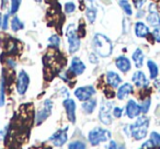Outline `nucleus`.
<instances>
[{"instance_id":"f257e3e1","label":"nucleus","mask_w":160,"mask_h":149,"mask_svg":"<svg viewBox=\"0 0 160 149\" xmlns=\"http://www.w3.org/2000/svg\"><path fill=\"white\" fill-rule=\"evenodd\" d=\"M150 121L147 116H138L133 124L128 125L129 134L135 140H142L148 135V128Z\"/></svg>"},{"instance_id":"f03ea898","label":"nucleus","mask_w":160,"mask_h":149,"mask_svg":"<svg viewBox=\"0 0 160 149\" xmlns=\"http://www.w3.org/2000/svg\"><path fill=\"white\" fill-rule=\"evenodd\" d=\"M92 46H93L94 53L101 57H109L113 52V45L108 36L103 34H96L92 40Z\"/></svg>"},{"instance_id":"7ed1b4c3","label":"nucleus","mask_w":160,"mask_h":149,"mask_svg":"<svg viewBox=\"0 0 160 149\" xmlns=\"http://www.w3.org/2000/svg\"><path fill=\"white\" fill-rule=\"evenodd\" d=\"M112 134L109 129L102 127H96L88 133V140L91 146H99L100 144L111 140Z\"/></svg>"},{"instance_id":"20e7f679","label":"nucleus","mask_w":160,"mask_h":149,"mask_svg":"<svg viewBox=\"0 0 160 149\" xmlns=\"http://www.w3.org/2000/svg\"><path fill=\"white\" fill-rule=\"evenodd\" d=\"M66 35H67V41H68V51L70 54H73L80 48V37L77 33V30H76L75 25L70 24L67 27L66 31Z\"/></svg>"},{"instance_id":"39448f33","label":"nucleus","mask_w":160,"mask_h":149,"mask_svg":"<svg viewBox=\"0 0 160 149\" xmlns=\"http://www.w3.org/2000/svg\"><path fill=\"white\" fill-rule=\"evenodd\" d=\"M113 103L110 101H103L100 105V111H99V118L101 123L104 125L112 124V110H113Z\"/></svg>"},{"instance_id":"423d86ee","label":"nucleus","mask_w":160,"mask_h":149,"mask_svg":"<svg viewBox=\"0 0 160 149\" xmlns=\"http://www.w3.org/2000/svg\"><path fill=\"white\" fill-rule=\"evenodd\" d=\"M29 85H30V76L28 75L27 71L21 70L18 75V78H17V92L20 96L25 94V92L29 89Z\"/></svg>"},{"instance_id":"0eeeda50","label":"nucleus","mask_w":160,"mask_h":149,"mask_svg":"<svg viewBox=\"0 0 160 149\" xmlns=\"http://www.w3.org/2000/svg\"><path fill=\"white\" fill-rule=\"evenodd\" d=\"M94 94H96V89L92 86H83V87H79L75 90L76 98L82 102L91 99Z\"/></svg>"},{"instance_id":"6e6552de","label":"nucleus","mask_w":160,"mask_h":149,"mask_svg":"<svg viewBox=\"0 0 160 149\" xmlns=\"http://www.w3.org/2000/svg\"><path fill=\"white\" fill-rule=\"evenodd\" d=\"M52 110H53V102H52V100L47 99V100H45L44 103H43L42 109L36 113V124L38 125L42 124V123L51 115Z\"/></svg>"},{"instance_id":"1a4fd4ad","label":"nucleus","mask_w":160,"mask_h":149,"mask_svg":"<svg viewBox=\"0 0 160 149\" xmlns=\"http://www.w3.org/2000/svg\"><path fill=\"white\" fill-rule=\"evenodd\" d=\"M67 132H68V127H65L64 129H58L56 131L53 135L49 137V142L56 147H62V145H65L68 140V135H67Z\"/></svg>"},{"instance_id":"9d476101","label":"nucleus","mask_w":160,"mask_h":149,"mask_svg":"<svg viewBox=\"0 0 160 149\" xmlns=\"http://www.w3.org/2000/svg\"><path fill=\"white\" fill-rule=\"evenodd\" d=\"M62 105H64L65 110H66L67 117H68L69 122H71L72 124L76 123V102L75 100L68 98L65 99L62 101Z\"/></svg>"},{"instance_id":"9b49d317","label":"nucleus","mask_w":160,"mask_h":149,"mask_svg":"<svg viewBox=\"0 0 160 149\" xmlns=\"http://www.w3.org/2000/svg\"><path fill=\"white\" fill-rule=\"evenodd\" d=\"M140 107L135 100H129L127 102L126 107H125V114L127 117L133 120V118H137L140 115Z\"/></svg>"},{"instance_id":"f8f14e48","label":"nucleus","mask_w":160,"mask_h":149,"mask_svg":"<svg viewBox=\"0 0 160 149\" xmlns=\"http://www.w3.org/2000/svg\"><path fill=\"white\" fill-rule=\"evenodd\" d=\"M132 81L138 88H148L149 80L142 70H137L133 73L132 76Z\"/></svg>"},{"instance_id":"ddd939ff","label":"nucleus","mask_w":160,"mask_h":149,"mask_svg":"<svg viewBox=\"0 0 160 149\" xmlns=\"http://www.w3.org/2000/svg\"><path fill=\"white\" fill-rule=\"evenodd\" d=\"M86 70V65L83 64V62L80 58L73 57L71 59L70 67H69V71H70L72 75L75 76H79V75H82Z\"/></svg>"},{"instance_id":"4468645a","label":"nucleus","mask_w":160,"mask_h":149,"mask_svg":"<svg viewBox=\"0 0 160 149\" xmlns=\"http://www.w3.org/2000/svg\"><path fill=\"white\" fill-rule=\"evenodd\" d=\"M105 78H107V82L109 86H111L112 88H118L122 82V78L120 77L118 72L115 71H108L107 75H105Z\"/></svg>"},{"instance_id":"2eb2a0df","label":"nucleus","mask_w":160,"mask_h":149,"mask_svg":"<svg viewBox=\"0 0 160 149\" xmlns=\"http://www.w3.org/2000/svg\"><path fill=\"white\" fill-rule=\"evenodd\" d=\"M115 65L118 68V70H121L124 73L128 72L132 68L131 60H129L126 56H118V57L115 59Z\"/></svg>"},{"instance_id":"dca6fc26","label":"nucleus","mask_w":160,"mask_h":149,"mask_svg":"<svg viewBox=\"0 0 160 149\" xmlns=\"http://www.w3.org/2000/svg\"><path fill=\"white\" fill-rule=\"evenodd\" d=\"M133 91H134L133 86H132L131 83L126 82V83H124V85H122V86L118 87V94H116V96H118V100H124V99H126Z\"/></svg>"},{"instance_id":"f3484780","label":"nucleus","mask_w":160,"mask_h":149,"mask_svg":"<svg viewBox=\"0 0 160 149\" xmlns=\"http://www.w3.org/2000/svg\"><path fill=\"white\" fill-rule=\"evenodd\" d=\"M144 58H145L144 52L140 48L135 49V52L132 55V59H133L134 64H135V66L137 68H142V65H144Z\"/></svg>"},{"instance_id":"a211bd4d","label":"nucleus","mask_w":160,"mask_h":149,"mask_svg":"<svg viewBox=\"0 0 160 149\" xmlns=\"http://www.w3.org/2000/svg\"><path fill=\"white\" fill-rule=\"evenodd\" d=\"M149 34V29L145 23L142 22H137L135 24V35L137 37L144 38L146 37L147 35Z\"/></svg>"},{"instance_id":"6ab92c4d","label":"nucleus","mask_w":160,"mask_h":149,"mask_svg":"<svg viewBox=\"0 0 160 149\" xmlns=\"http://www.w3.org/2000/svg\"><path fill=\"white\" fill-rule=\"evenodd\" d=\"M97 104H98V103H97L96 99H89V100L85 101V102L82 103L81 107H82V111L85 112L86 114H91V113H93V111L96 110Z\"/></svg>"},{"instance_id":"aec40b11","label":"nucleus","mask_w":160,"mask_h":149,"mask_svg":"<svg viewBox=\"0 0 160 149\" xmlns=\"http://www.w3.org/2000/svg\"><path fill=\"white\" fill-rule=\"evenodd\" d=\"M147 23H148L150 27H160V16L157 11L149 12L148 17H147Z\"/></svg>"},{"instance_id":"412c9836","label":"nucleus","mask_w":160,"mask_h":149,"mask_svg":"<svg viewBox=\"0 0 160 149\" xmlns=\"http://www.w3.org/2000/svg\"><path fill=\"white\" fill-rule=\"evenodd\" d=\"M147 67H148V70H149V78L155 80L157 78L158 73H159V69H158V66L153 60L149 59L147 62Z\"/></svg>"},{"instance_id":"4be33fe9","label":"nucleus","mask_w":160,"mask_h":149,"mask_svg":"<svg viewBox=\"0 0 160 149\" xmlns=\"http://www.w3.org/2000/svg\"><path fill=\"white\" fill-rule=\"evenodd\" d=\"M89 1H90V6L88 5V8H87V10H86V16H87V19L90 23H93L97 17V10L93 8L92 0H89Z\"/></svg>"},{"instance_id":"5701e85b","label":"nucleus","mask_w":160,"mask_h":149,"mask_svg":"<svg viewBox=\"0 0 160 149\" xmlns=\"http://www.w3.org/2000/svg\"><path fill=\"white\" fill-rule=\"evenodd\" d=\"M118 5L121 6V8L123 9V11L127 14V16H132L133 14V9H132L131 3L127 1V0H120L118 1Z\"/></svg>"},{"instance_id":"b1692460","label":"nucleus","mask_w":160,"mask_h":149,"mask_svg":"<svg viewBox=\"0 0 160 149\" xmlns=\"http://www.w3.org/2000/svg\"><path fill=\"white\" fill-rule=\"evenodd\" d=\"M23 27H24V24H23V22L18 17H14L11 20V29L13 30L14 32L19 31V30H22Z\"/></svg>"},{"instance_id":"393cba45","label":"nucleus","mask_w":160,"mask_h":149,"mask_svg":"<svg viewBox=\"0 0 160 149\" xmlns=\"http://www.w3.org/2000/svg\"><path fill=\"white\" fill-rule=\"evenodd\" d=\"M150 105H151V100L150 98H147L145 99V100H142V102H140L139 107H140V112L144 114H147L149 111V109H150Z\"/></svg>"},{"instance_id":"a878e982","label":"nucleus","mask_w":160,"mask_h":149,"mask_svg":"<svg viewBox=\"0 0 160 149\" xmlns=\"http://www.w3.org/2000/svg\"><path fill=\"white\" fill-rule=\"evenodd\" d=\"M68 149H87V145L82 140H73L68 145Z\"/></svg>"},{"instance_id":"bb28decb","label":"nucleus","mask_w":160,"mask_h":149,"mask_svg":"<svg viewBox=\"0 0 160 149\" xmlns=\"http://www.w3.org/2000/svg\"><path fill=\"white\" fill-rule=\"evenodd\" d=\"M22 0H11V5H10V14H14L18 12L19 8L21 6Z\"/></svg>"},{"instance_id":"cd10ccee","label":"nucleus","mask_w":160,"mask_h":149,"mask_svg":"<svg viewBox=\"0 0 160 149\" xmlns=\"http://www.w3.org/2000/svg\"><path fill=\"white\" fill-rule=\"evenodd\" d=\"M5 104V76H2L1 83H0V107Z\"/></svg>"},{"instance_id":"c85d7f7f","label":"nucleus","mask_w":160,"mask_h":149,"mask_svg":"<svg viewBox=\"0 0 160 149\" xmlns=\"http://www.w3.org/2000/svg\"><path fill=\"white\" fill-rule=\"evenodd\" d=\"M149 139L152 142V144L156 147H160V134L157 132H151L150 133V138Z\"/></svg>"},{"instance_id":"c756f323","label":"nucleus","mask_w":160,"mask_h":149,"mask_svg":"<svg viewBox=\"0 0 160 149\" xmlns=\"http://www.w3.org/2000/svg\"><path fill=\"white\" fill-rule=\"evenodd\" d=\"M48 42H49V44H51L52 46H54V47H59V45H60V38L58 37L57 35H52L51 37H49Z\"/></svg>"},{"instance_id":"7c9ffc66","label":"nucleus","mask_w":160,"mask_h":149,"mask_svg":"<svg viewBox=\"0 0 160 149\" xmlns=\"http://www.w3.org/2000/svg\"><path fill=\"white\" fill-rule=\"evenodd\" d=\"M112 115L115 118H121L123 115V109L118 107H114L113 110H112Z\"/></svg>"},{"instance_id":"2f4dec72","label":"nucleus","mask_w":160,"mask_h":149,"mask_svg":"<svg viewBox=\"0 0 160 149\" xmlns=\"http://www.w3.org/2000/svg\"><path fill=\"white\" fill-rule=\"evenodd\" d=\"M65 12L66 13H72L73 11L76 10V5L73 2H67V3H65Z\"/></svg>"},{"instance_id":"473e14b6","label":"nucleus","mask_w":160,"mask_h":149,"mask_svg":"<svg viewBox=\"0 0 160 149\" xmlns=\"http://www.w3.org/2000/svg\"><path fill=\"white\" fill-rule=\"evenodd\" d=\"M1 27L3 30H7L9 27V14H5L2 18V22H1Z\"/></svg>"},{"instance_id":"72a5a7b5","label":"nucleus","mask_w":160,"mask_h":149,"mask_svg":"<svg viewBox=\"0 0 160 149\" xmlns=\"http://www.w3.org/2000/svg\"><path fill=\"white\" fill-rule=\"evenodd\" d=\"M152 36L153 38L156 40V42L160 43V27H156L155 30L152 31Z\"/></svg>"},{"instance_id":"f704fd0d","label":"nucleus","mask_w":160,"mask_h":149,"mask_svg":"<svg viewBox=\"0 0 160 149\" xmlns=\"http://www.w3.org/2000/svg\"><path fill=\"white\" fill-rule=\"evenodd\" d=\"M153 147H156V146L152 144V142H151L150 139H148L147 142H145L144 144H142V146L140 149H152Z\"/></svg>"},{"instance_id":"c9c22d12","label":"nucleus","mask_w":160,"mask_h":149,"mask_svg":"<svg viewBox=\"0 0 160 149\" xmlns=\"http://www.w3.org/2000/svg\"><path fill=\"white\" fill-rule=\"evenodd\" d=\"M89 60H90V62H92V64H98L99 62L98 55H97L96 53H91L89 55Z\"/></svg>"},{"instance_id":"e433bc0d","label":"nucleus","mask_w":160,"mask_h":149,"mask_svg":"<svg viewBox=\"0 0 160 149\" xmlns=\"http://www.w3.org/2000/svg\"><path fill=\"white\" fill-rule=\"evenodd\" d=\"M118 142L113 139L110 140V144H109V146H108V149H118Z\"/></svg>"},{"instance_id":"4c0bfd02","label":"nucleus","mask_w":160,"mask_h":149,"mask_svg":"<svg viewBox=\"0 0 160 149\" xmlns=\"http://www.w3.org/2000/svg\"><path fill=\"white\" fill-rule=\"evenodd\" d=\"M145 3V0H134V5L137 9H140V8L144 6Z\"/></svg>"},{"instance_id":"58836bf2","label":"nucleus","mask_w":160,"mask_h":149,"mask_svg":"<svg viewBox=\"0 0 160 149\" xmlns=\"http://www.w3.org/2000/svg\"><path fill=\"white\" fill-rule=\"evenodd\" d=\"M7 132H8V127H5L3 129H1V131H0V140L5 138V136L7 135Z\"/></svg>"},{"instance_id":"ea45409f","label":"nucleus","mask_w":160,"mask_h":149,"mask_svg":"<svg viewBox=\"0 0 160 149\" xmlns=\"http://www.w3.org/2000/svg\"><path fill=\"white\" fill-rule=\"evenodd\" d=\"M155 85H156V87H160V81L156 80V81H155Z\"/></svg>"},{"instance_id":"a19ab883","label":"nucleus","mask_w":160,"mask_h":149,"mask_svg":"<svg viewBox=\"0 0 160 149\" xmlns=\"http://www.w3.org/2000/svg\"><path fill=\"white\" fill-rule=\"evenodd\" d=\"M118 149H126V148H125L124 145H122V146H118Z\"/></svg>"},{"instance_id":"79ce46f5","label":"nucleus","mask_w":160,"mask_h":149,"mask_svg":"<svg viewBox=\"0 0 160 149\" xmlns=\"http://www.w3.org/2000/svg\"><path fill=\"white\" fill-rule=\"evenodd\" d=\"M35 1H36V2H38V3H40L41 1H42V0H35Z\"/></svg>"},{"instance_id":"37998d69","label":"nucleus","mask_w":160,"mask_h":149,"mask_svg":"<svg viewBox=\"0 0 160 149\" xmlns=\"http://www.w3.org/2000/svg\"><path fill=\"white\" fill-rule=\"evenodd\" d=\"M159 93H160V90H159Z\"/></svg>"}]
</instances>
